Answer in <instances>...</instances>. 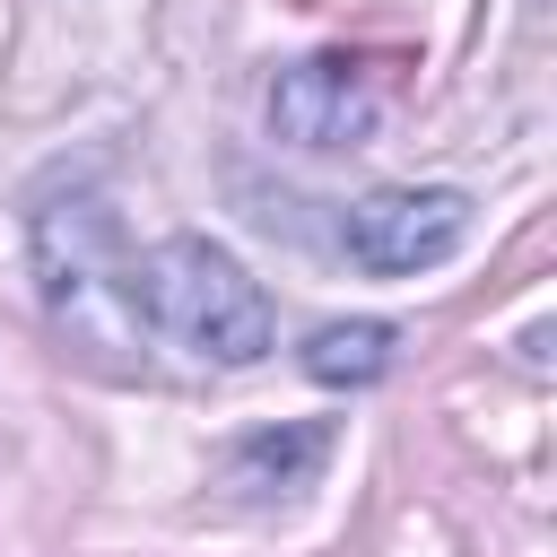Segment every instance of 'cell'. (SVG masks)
Returning <instances> with one entry per match:
<instances>
[{"label": "cell", "mask_w": 557, "mask_h": 557, "mask_svg": "<svg viewBox=\"0 0 557 557\" xmlns=\"http://www.w3.org/2000/svg\"><path fill=\"white\" fill-rule=\"evenodd\" d=\"M131 313H139L165 348H183V357H200V366H261L270 339H278L261 278H252L235 252H218L209 235H165V244H148V252L131 261Z\"/></svg>", "instance_id": "6da1fadb"}, {"label": "cell", "mask_w": 557, "mask_h": 557, "mask_svg": "<svg viewBox=\"0 0 557 557\" xmlns=\"http://www.w3.org/2000/svg\"><path fill=\"white\" fill-rule=\"evenodd\" d=\"M26 252H35V287L44 313L61 331H78L87 348H113L131 313V252H122V218L96 191V174H52L26 209Z\"/></svg>", "instance_id": "7a4b0ae2"}, {"label": "cell", "mask_w": 557, "mask_h": 557, "mask_svg": "<svg viewBox=\"0 0 557 557\" xmlns=\"http://www.w3.org/2000/svg\"><path fill=\"white\" fill-rule=\"evenodd\" d=\"M461 244H470V191L453 183H400V191H366L339 209V252L366 278H418L453 261Z\"/></svg>", "instance_id": "3957f363"}, {"label": "cell", "mask_w": 557, "mask_h": 557, "mask_svg": "<svg viewBox=\"0 0 557 557\" xmlns=\"http://www.w3.org/2000/svg\"><path fill=\"white\" fill-rule=\"evenodd\" d=\"M270 131L287 139V148H357L366 131H374V96H366V78H357V61H339V52H305V61H287L278 78H270Z\"/></svg>", "instance_id": "277c9868"}, {"label": "cell", "mask_w": 557, "mask_h": 557, "mask_svg": "<svg viewBox=\"0 0 557 557\" xmlns=\"http://www.w3.org/2000/svg\"><path fill=\"white\" fill-rule=\"evenodd\" d=\"M392 357H400V322H374V313H357V322H322V331L305 339V374L331 383V392H366V383H383Z\"/></svg>", "instance_id": "5b68a950"}, {"label": "cell", "mask_w": 557, "mask_h": 557, "mask_svg": "<svg viewBox=\"0 0 557 557\" xmlns=\"http://www.w3.org/2000/svg\"><path fill=\"white\" fill-rule=\"evenodd\" d=\"M322 461H331V426H261V435L235 444L226 470H235V487L270 496V487H305Z\"/></svg>", "instance_id": "8992f818"}]
</instances>
